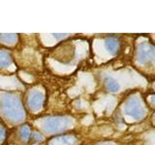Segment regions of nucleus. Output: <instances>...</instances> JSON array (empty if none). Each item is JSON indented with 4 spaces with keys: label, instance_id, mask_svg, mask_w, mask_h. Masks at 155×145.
<instances>
[{
    "label": "nucleus",
    "instance_id": "1",
    "mask_svg": "<svg viewBox=\"0 0 155 145\" xmlns=\"http://www.w3.org/2000/svg\"><path fill=\"white\" fill-rule=\"evenodd\" d=\"M0 109L9 121L19 122L24 118V110L18 96L3 94L0 97Z\"/></svg>",
    "mask_w": 155,
    "mask_h": 145
},
{
    "label": "nucleus",
    "instance_id": "2",
    "mask_svg": "<svg viewBox=\"0 0 155 145\" xmlns=\"http://www.w3.org/2000/svg\"><path fill=\"white\" fill-rule=\"evenodd\" d=\"M70 119L67 117H52L46 119L43 123V129L48 133H54L65 130L70 125Z\"/></svg>",
    "mask_w": 155,
    "mask_h": 145
},
{
    "label": "nucleus",
    "instance_id": "3",
    "mask_svg": "<svg viewBox=\"0 0 155 145\" xmlns=\"http://www.w3.org/2000/svg\"><path fill=\"white\" fill-rule=\"evenodd\" d=\"M28 105L32 110H39L44 103V94L39 90H33L30 92L28 97Z\"/></svg>",
    "mask_w": 155,
    "mask_h": 145
},
{
    "label": "nucleus",
    "instance_id": "4",
    "mask_svg": "<svg viewBox=\"0 0 155 145\" xmlns=\"http://www.w3.org/2000/svg\"><path fill=\"white\" fill-rule=\"evenodd\" d=\"M12 63V56L7 51H0V67L7 68Z\"/></svg>",
    "mask_w": 155,
    "mask_h": 145
},
{
    "label": "nucleus",
    "instance_id": "5",
    "mask_svg": "<svg viewBox=\"0 0 155 145\" xmlns=\"http://www.w3.org/2000/svg\"><path fill=\"white\" fill-rule=\"evenodd\" d=\"M0 39L1 41L6 43V44H13V42H16L17 41V36L16 34H1L0 36Z\"/></svg>",
    "mask_w": 155,
    "mask_h": 145
},
{
    "label": "nucleus",
    "instance_id": "6",
    "mask_svg": "<svg viewBox=\"0 0 155 145\" xmlns=\"http://www.w3.org/2000/svg\"><path fill=\"white\" fill-rule=\"evenodd\" d=\"M30 129H29L28 126H24V127L21 128V137L23 140H27L29 138V137H30Z\"/></svg>",
    "mask_w": 155,
    "mask_h": 145
},
{
    "label": "nucleus",
    "instance_id": "7",
    "mask_svg": "<svg viewBox=\"0 0 155 145\" xmlns=\"http://www.w3.org/2000/svg\"><path fill=\"white\" fill-rule=\"evenodd\" d=\"M5 137V130L2 126H0V141H2Z\"/></svg>",
    "mask_w": 155,
    "mask_h": 145
}]
</instances>
